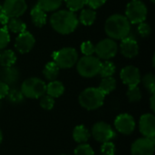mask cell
I'll list each match as a JSON object with an SVG mask.
<instances>
[{
	"mask_svg": "<svg viewBox=\"0 0 155 155\" xmlns=\"http://www.w3.org/2000/svg\"><path fill=\"white\" fill-rule=\"evenodd\" d=\"M50 24L54 31L62 35L73 33L78 26L77 16L69 10H59L50 17Z\"/></svg>",
	"mask_w": 155,
	"mask_h": 155,
	"instance_id": "6da1fadb",
	"label": "cell"
},
{
	"mask_svg": "<svg viewBox=\"0 0 155 155\" xmlns=\"http://www.w3.org/2000/svg\"><path fill=\"white\" fill-rule=\"evenodd\" d=\"M104 30L110 38L122 40L129 35L131 31V23L125 15L115 14L107 18Z\"/></svg>",
	"mask_w": 155,
	"mask_h": 155,
	"instance_id": "7a4b0ae2",
	"label": "cell"
},
{
	"mask_svg": "<svg viewBox=\"0 0 155 155\" xmlns=\"http://www.w3.org/2000/svg\"><path fill=\"white\" fill-rule=\"evenodd\" d=\"M105 95L95 87L84 89L79 95V104L86 110L94 111L100 108L104 102Z\"/></svg>",
	"mask_w": 155,
	"mask_h": 155,
	"instance_id": "3957f363",
	"label": "cell"
},
{
	"mask_svg": "<svg viewBox=\"0 0 155 155\" xmlns=\"http://www.w3.org/2000/svg\"><path fill=\"white\" fill-rule=\"evenodd\" d=\"M102 62L98 57L93 55H84L77 61V72L85 78L94 77L99 74Z\"/></svg>",
	"mask_w": 155,
	"mask_h": 155,
	"instance_id": "277c9868",
	"label": "cell"
},
{
	"mask_svg": "<svg viewBox=\"0 0 155 155\" xmlns=\"http://www.w3.org/2000/svg\"><path fill=\"white\" fill-rule=\"evenodd\" d=\"M20 90L25 97L38 99L45 94L46 84L39 78L31 77L23 82Z\"/></svg>",
	"mask_w": 155,
	"mask_h": 155,
	"instance_id": "5b68a950",
	"label": "cell"
},
{
	"mask_svg": "<svg viewBox=\"0 0 155 155\" xmlns=\"http://www.w3.org/2000/svg\"><path fill=\"white\" fill-rule=\"evenodd\" d=\"M54 62L59 68L67 69L73 67L78 61V53L74 48L64 47L53 53Z\"/></svg>",
	"mask_w": 155,
	"mask_h": 155,
	"instance_id": "8992f818",
	"label": "cell"
},
{
	"mask_svg": "<svg viewBox=\"0 0 155 155\" xmlns=\"http://www.w3.org/2000/svg\"><path fill=\"white\" fill-rule=\"evenodd\" d=\"M125 15L130 23L140 24L147 17V7L141 0H132L126 6Z\"/></svg>",
	"mask_w": 155,
	"mask_h": 155,
	"instance_id": "52a82bcc",
	"label": "cell"
},
{
	"mask_svg": "<svg viewBox=\"0 0 155 155\" xmlns=\"http://www.w3.org/2000/svg\"><path fill=\"white\" fill-rule=\"evenodd\" d=\"M118 52V45L112 38H106L100 41L94 48V53L99 59L109 60L116 55Z\"/></svg>",
	"mask_w": 155,
	"mask_h": 155,
	"instance_id": "ba28073f",
	"label": "cell"
},
{
	"mask_svg": "<svg viewBox=\"0 0 155 155\" xmlns=\"http://www.w3.org/2000/svg\"><path fill=\"white\" fill-rule=\"evenodd\" d=\"M92 135L97 142L103 143L112 141L115 137V132L109 124L98 122L92 128Z\"/></svg>",
	"mask_w": 155,
	"mask_h": 155,
	"instance_id": "9c48e42d",
	"label": "cell"
},
{
	"mask_svg": "<svg viewBox=\"0 0 155 155\" xmlns=\"http://www.w3.org/2000/svg\"><path fill=\"white\" fill-rule=\"evenodd\" d=\"M3 12L9 17H19L27 9V5L25 0H5L2 5Z\"/></svg>",
	"mask_w": 155,
	"mask_h": 155,
	"instance_id": "30bf717a",
	"label": "cell"
},
{
	"mask_svg": "<svg viewBox=\"0 0 155 155\" xmlns=\"http://www.w3.org/2000/svg\"><path fill=\"white\" fill-rule=\"evenodd\" d=\"M154 139L143 137L137 139L131 147L132 155H153Z\"/></svg>",
	"mask_w": 155,
	"mask_h": 155,
	"instance_id": "8fae6325",
	"label": "cell"
},
{
	"mask_svg": "<svg viewBox=\"0 0 155 155\" xmlns=\"http://www.w3.org/2000/svg\"><path fill=\"white\" fill-rule=\"evenodd\" d=\"M114 127L120 134L129 135L135 129L134 118L129 114H122L115 118Z\"/></svg>",
	"mask_w": 155,
	"mask_h": 155,
	"instance_id": "7c38bea8",
	"label": "cell"
},
{
	"mask_svg": "<svg viewBox=\"0 0 155 155\" xmlns=\"http://www.w3.org/2000/svg\"><path fill=\"white\" fill-rule=\"evenodd\" d=\"M35 44V39L34 35L31 33L25 31V32L19 34L18 36L16 37L15 43V47L19 53L25 54L32 50Z\"/></svg>",
	"mask_w": 155,
	"mask_h": 155,
	"instance_id": "4fadbf2b",
	"label": "cell"
},
{
	"mask_svg": "<svg viewBox=\"0 0 155 155\" xmlns=\"http://www.w3.org/2000/svg\"><path fill=\"white\" fill-rule=\"evenodd\" d=\"M121 79L124 84L128 86L138 85L141 82V74L137 67L134 65H128L122 69L120 73Z\"/></svg>",
	"mask_w": 155,
	"mask_h": 155,
	"instance_id": "5bb4252c",
	"label": "cell"
},
{
	"mask_svg": "<svg viewBox=\"0 0 155 155\" xmlns=\"http://www.w3.org/2000/svg\"><path fill=\"white\" fill-rule=\"evenodd\" d=\"M140 132L143 137L154 139L155 136V117L153 114H144L141 116L139 121Z\"/></svg>",
	"mask_w": 155,
	"mask_h": 155,
	"instance_id": "9a60e30c",
	"label": "cell"
},
{
	"mask_svg": "<svg viewBox=\"0 0 155 155\" xmlns=\"http://www.w3.org/2000/svg\"><path fill=\"white\" fill-rule=\"evenodd\" d=\"M120 50L123 55L127 58L135 57L139 53V46L136 39L133 36L127 35L125 38L122 39Z\"/></svg>",
	"mask_w": 155,
	"mask_h": 155,
	"instance_id": "2e32d148",
	"label": "cell"
},
{
	"mask_svg": "<svg viewBox=\"0 0 155 155\" xmlns=\"http://www.w3.org/2000/svg\"><path fill=\"white\" fill-rule=\"evenodd\" d=\"M0 79L8 86L13 85L19 79V70L14 65L4 67V69L0 70Z\"/></svg>",
	"mask_w": 155,
	"mask_h": 155,
	"instance_id": "e0dca14e",
	"label": "cell"
},
{
	"mask_svg": "<svg viewBox=\"0 0 155 155\" xmlns=\"http://www.w3.org/2000/svg\"><path fill=\"white\" fill-rule=\"evenodd\" d=\"M31 18H32V22L33 24L36 26V27H42L45 25L46 23V14L45 12L40 8L37 5H35L32 10H31Z\"/></svg>",
	"mask_w": 155,
	"mask_h": 155,
	"instance_id": "ac0fdd59",
	"label": "cell"
},
{
	"mask_svg": "<svg viewBox=\"0 0 155 155\" xmlns=\"http://www.w3.org/2000/svg\"><path fill=\"white\" fill-rule=\"evenodd\" d=\"M45 93L53 98H57L64 93V86L61 82L54 80L46 85Z\"/></svg>",
	"mask_w": 155,
	"mask_h": 155,
	"instance_id": "d6986e66",
	"label": "cell"
},
{
	"mask_svg": "<svg viewBox=\"0 0 155 155\" xmlns=\"http://www.w3.org/2000/svg\"><path fill=\"white\" fill-rule=\"evenodd\" d=\"M90 132L84 125H77L73 131V138L78 143H85L90 138Z\"/></svg>",
	"mask_w": 155,
	"mask_h": 155,
	"instance_id": "ffe728a7",
	"label": "cell"
},
{
	"mask_svg": "<svg viewBox=\"0 0 155 155\" xmlns=\"http://www.w3.org/2000/svg\"><path fill=\"white\" fill-rule=\"evenodd\" d=\"M16 62L15 54L12 50H4L0 52V66L8 67L15 64Z\"/></svg>",
	"mask_w": 155,
	"mask_h": 155,
	"instance_id": "44dd1931",
	"label": "cell"
},
{
	"mask_svg": "<svg viewBox=\"0 0 155 155\" xmlns=\"http://www.w3.org/2000/svg\"><path fill=\"white\" fill-rule=\"evenodd\" d=\"M95 19H96V12L94 11V9L87 8L82 10L78 21L84 25H91L94 23Z\"/></svg>",
	"mask_w": 155,
	"mask_h": 155,
	"instance_id": "7402d4cb",
	"label": "cell"
},
{
	"mask_svg": "<svg viewBox=\"0 0 155 155\" xmlns=\"http://www.w3.org/2000/svg\"><path fill=\"white\" fill-rule=\"evenodd\" d=\"M6 28L13 33L21 34L26 31V25L21 19H19V17H13L9 19Z\"/></svg>",
	"mask_w": 155,
	"mask_h": 155,
	"instance_id": "603a6c76",
	"label": "cell"
},
{
	"mask_svg": "<svg viewBox=\"0 0 155 155\" xmlns=\"http://www.w3.org/2000/svg\"><path fill=\"white\" fill-rule=\"evenodd\" d=\"M59 67L56 65V64L53 62H49L45 65V68L43 70L44 76L48 80V81H54L57 78L58 74H59Z\"/></svg>",
	"mask_w": 155,
	"mask_h": 155,
	"instance_id": "cb8c5ba5",
	"label": "cell"
},
{
	"mask_svg": "<svg viewBox=\"0 0 155 155\" xmlns=\"http://www.w3.org/2000/svg\"><path fill=\"white\" fill-rule=\"evenodd\" d=\"M116 88V80L113 77H105L103 78L98 89L104 94H109L110 93H112L113 91H114V89Z\"/></svg>",
	"mask_w": 155,
	"mask_h": 155,
	"instance_id": "d4e9b609",
	"label": "cell"
},
{
	"mask_svg": "<svg viewBox=\"0 0 155 155\" xmlns=\"http://www.w3.org/2000/svg\"><path fill=\"white\" fill-rule=\"evenodd\" d=\"M62 2L63 0H38L36 5L45 12H52L57 10L61 6Z\"/></svg>",
	"mask_w": 155,
	"mask_h": 155,
	"instance_id": "484cf974",
	"label": "cell"
},
{
	"mask_svg": "<svg viewBox=\"0 0 155 155\" xmlns=\"http://www.w3.org/2000/svg\"><path fill=\"white\" fill-rule=\"evenodd\" d=\"M115 65L113 62H110L108 60H105L104 63H102L101 67H100V71H99V74L103 77H110L113 76L115 73Z\"/></svg>",
	"mask_w": 155,
	"mask_h": 155,
	"instance_id": "4316f807",
	"label": "cell"
},
{
	"mask_svg": "<svg viewBox=\"0 0 155 155\" xmlns=\"http://www.w3.org/2000/svg\"><path fill=\"white\" fill-rule=\"evenodd\" d=\"M6 98L11 104H19L24 101L25 96H24L23 93L21 92V90H18L16 88H13V89H9L8 94L6 95Z\"/></svg>",
	"mask_w": 155,
	"mask_h": 155,
	"instance_id": "83f0119b",
	"label": "cell"
},
{
	"mask_svg": "<svg viewBox=\"0 0 155 155\" xmlns=\"http://www.w3.org/2000/svg\"><path fill=\"white\" fill-rule=\"evenodd\" d=\"M143 84L144 87L152 94H154L155 92V77L154 74L152 73H149L145 74L143 78Z\"/></svg>",
	"mask_w": 155,
	"mask_h": 155,
	"instance_id": "f1b7e54d",
	"label": "cell"
},
{
	"mask_svg": "<svg viewBox=\"0 0 155 155\" xmlns=\"http://www.w3.org/2000/svg\"><path fill=\"white\" fill-rule=\"evenodd\" d=\"M127 97L129 99L130 102L134 103V102H138L141 100L142 98V93L140 88L138 87V85L135 86H129L128 91H127Z\"/></svg>",
	"mask_w": 155,
	"mask_h": 155,
	"instance_id": "f546056e",
	"label": "cell"
},
{
	"mask_svg": "<svg viewBox=\"0 0 155 155\" xmlns=\"http://www.w3.org/2000/svg\"><path fill=\"white\" fill-rule=\"evenodd\" d=\"M40 106L45 110H52L54 106V98L48 94H44L40 97Z\"/></svg>",
	"mask_w": 155,
	"mask_h": 155,
	"instance_id": "4dcf8cb0",
	"label": "cell"
},
{
	"mask_svg": "<svg viewBox=\"0 0 155 155\" xmlns=\"http://www.w3.org/2000/svg\"><path fill=\"white\" fill-rule=\"evenodd\" d=\"M74 155H94V152L89 144L80 143L74 149Z\"/></svg>",
	"mask_w": 155,
	"mask_h": 155,
	"instance_id": "1f68e13d",
	"label": "cell"
},
{
	"mask_svg": "<svg viewBox=\"0 0 155 155\" xmlns=\"http://www.w3.org/2000/svg\"><path fill=\"white\" fill-rule=\"evenodd\" d=\"M69 11L71 12H75L80 9H82L85 3L84 0H64Z\"/></svg>",
	"mask_w": 155,
	"mask_h": 155,
	"instance_id": "d6a6232c",
	"label": "cell"
},
{
	"mask_svg": "<svg viewBox=\"0 0 155 155\" xmlns=\"http://www.w3.org/2000/svg\"><path fill=\"white\" fill-rule=\"evenodd\" d=\"M10 42V35L6 27L0 28V50H3L7 46Z\"/></svg>",
	"mask_w": 155,
	"mask_h": 155,
	"instance_id": "836d02e7",
	"label": "cell"
},
{
	"mask_svg": "<svg viewBox=\"0 0 155 155\" xmlns=\"http://www.w3.org/2000/svg\"><path fill=\"white\" fill-rule=\"evenodd\" d=\"M101 153L103 155H114L115 154V145L113 142L103 143L101 147Z\"/></svg>",
	"mask_w": 155,
	"mask_h": 155,
	"instance_id": "e575fe53",
	"label": "cell"
},
{
	"mask_svg": "<svg viewBox=\"0 0 155 155\" xmlns=\"http://www.w3.org/2000/svg\"><path fill=\"white\" fill-rule=\"evenodd\" d=\"M94 48L95 46L90 41L84 42L81 45V51L84 55H92L94 53Z\"/></svg>",
	"mask_w": 155,
	"mask_h": 155,
	"instance_id": "d590c367",
	"label": "cell"
},
{
	"mask_svg": "<svg viewBox=\"0 0 155 155\" xmlns=\"http://www.w3.org/2000/svg\"><path fill=\"white\" fill-rule=\"evenodd\" d=\"M138 33L143 36V37H146L149 36L152 33V28L150 26L149 24L142 22L140 24H138Z\"/></svg>",
	"mask_w": 155,
	"mask_h": 155,
	"instance_id": "8d00e7d4",
	"label": "cell"
},
{
	"mask_svg": "<svg viewBox=\"0 0 155 155\" xmlns=\"http://www.w3.org/2000/svg\"><path fill=\"white\" fill-rule=\"evenodd\" d=\"M106 0H84L85 5H89L92 9H97L105 4Z\"/></svg>",
	"mask_w": 155,
	"mask_h": 155,
	"instance_id": "74e56055",
	"label": "cell"
},
{
	"mask_svg": "<svg viewBox=\"0 0 155 155\" xmlns=\"http://www.w3.org/2000/svg\"><path fill=\"white\" fill-rule=\"evenodd\" d=\"M9 89L10 88H9V86L6 84H5L2 81H0V100L5 98V97H6Z\"/></svg>",
	"mask_w": 155,
	"mask_h": 155,
	"instance_id": "f35d334b",
	"label": "cell"
},
{
	"mask_svg": "<svg viewBox=\"0 0 155 155\" xmlns=\"http://www.w3.org/2000/svg\"><path fill=\"white\" fill-rule=\"evenodd\" d=\"M9 17L3 12V14L0 15V24L1 25H3L5 27H6V25H7V23H8V21H9Z\"/></svg>",
	"mask_w": 155,
	"mask_h": 155,
	"instance_id": "ab89813d",
	"label": "cell"
},
{
	"mask_svg": "<svg viewBox=\"0 0 155 155\" xmlns=\"http://www.w3.org/2000/svg\"><path fill=\"white\" fill-rule=\"evenodd\" d=\"M151 108H152V111L154 112V94H152V97H151Z\"/></svg>",
	"mask_w": 155,
	"mask_h": 155,
	"instance_id": "60d3db41",
	"label": "cell"
},
{
	"mask_svg": "<svg viewBox=\"0 0 155 155\" xmlns=\"http://www.w3.org/2000/svg\"><path fill=\"white\" fill-rule=\"evenodd\" d=\"M2 141H3V133H2V131L0 129V143H2Z\"/></svg>",
	"mask_w": 155,
	"mask_h": 155,
	"instance_id": "b9f144b4",
	"label": "cell"
},
{
	"mask_svg": "<svg viewBox=\"0 0 155 155\" xmlns=\"http://www.w3.org/2000/svg\"><path fill=\"white\" fill-rule=\"evenodd\" d=\"M3 14V7H2V5H0V15Z\"/></svg>",
	"mask_w": 155,
	"mask_h": 155,
	"instance_id": "7bdbcfd3",
	"label": "cell"
},
{
	"mask_svg": "<svg viewBox=\"0 0 155 155\" xmlns=\"http://www.w3.org/2000/svg\"><path fill=\"white\" fill-rule=\"evenodd\" d=\"M155 0H151V2H153V3H154Z\"/></svg>",
	"mask_w": 155,
	"mask_h": 155,
	"instance_id": "ee69618b",
	"label": "cell"
},
{
	"mask_svg": "<svg viewBox=\"0 0 155 155\" xmlns=\"http://www.w3.org/2000/svg\"><path fill=\"white\" fill-rule=\"evenodd\" d=\"M60 155H67V154H60Z\"/></svg>",
	"mask_w": 155,
	"mask_h": 155,
	"instance_id": "f6af8a7d",
	"label": "cell"
},
{
	"mask_svg": "<svg viewBox=\"0 0 155 155\" xmlns=\"http://www.w3.org/2000/svg\"><path fill=\"white\" fill-rule=\"evenodd\" d=\"M0 106H1V103H0Z\"/></svg>",
	"mask_w": 155,
	"mask_h": 155,
	"instance_id": "bcb514c9",
	"label": "cell"
}]
</instances>
